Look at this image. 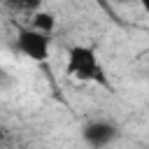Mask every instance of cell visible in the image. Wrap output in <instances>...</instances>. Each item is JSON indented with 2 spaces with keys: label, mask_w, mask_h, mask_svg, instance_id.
<instances>
[{
  "label": "cell",
  "mask_w": 149,
  "mask_h": 149,
  "mask_svg": "<svg viewBox=\"0 0 149 149\" xmlns=\"http://www.w3.org/2000/svg\"><path fill=\"white\" fill-rule=\"evenodd\" d=\"M68 74L81 81H93L100 86H107V74L91 47H70L68 51Z\"/></svg>",
  "instance_id": "6da1fadb"
},
{
  "label": "cell",
  "mask_w": 149,
  "mask_h": 149,
  "mask_svg": "<svg viewBox=\"0 0 149 149\" xmlns=\"http://www.w3.org/2000/svg\"><path fill=\"white\" fill-rule=\"evenodd\" d=\"M16 47L23 56H28L33 61L49 58V37H47V33H40L35 28H21L16 35Z\"/></svg>",
  "instance_id": "7a4b0ae2"
},
{
  "label": "cell",
  "mask_w": 149,
  "mask_h": 149,
  "mask_svg": "<svg viewBox=\"0 0 149 149\" xmlns=\"http://www.w3.org/2000/svg\"><path fill=\"white\" fill-rule=\"evenodd\" d=\"M81 133H84V140H86L91 147H107V144H112V142L116 140V135H119L116 126L109 123V121H91V123L84 126Z\"/></svg>",
  "instance_id": "3957f363"
},
{
  "label": "cell",
  "mask_w": 149,
  "mask_h": 149,
  "mask_svg": "<svg viewBox=\"0 0 149 149\" xmlns=\"http://www.w3.org/2000/svg\"><path fill=\"white\" fill-rule=\"evenodd\" d=\"M30 28H35V30H40V33H51L54 28H56V19L49 14V12H44V9H33V19H30Z\"/></svg>",
  "instance_id": "277c9868"
},
{
  "label": "cell",
  "mask_w": 149,
  "mask_h": 149,
  "mask_svg": "<svg viewBox=\"0 0 149 149\" xmlns=\"http://www.w3.org/2000/svg\"><path fill=\"white\" fill-rule=\"evenodd\" d=\"M0 2H5V5H12V7H19V9H37L40 7V2L42 0H0Z\"/></svg>",
  "instance_id": "5b68a950"
},
{
  "label": "cell",
  "mask_w": 149,
  "mask_h": 149,
  "mask_svg": "<svg viewBox=\"0 0 149 149\" xmlns=\"http://www.w3.org/2000/svg\"><path fill=\"white\" fill-rule=\"evenodd\" d=\"M98 2H102V0H98Z\"/></svg>",
  "instance_id": "8992f818"
},
{
  "label": "cell",
  "mask_w": 149,
  "mask_h": 149,
  "mask_svg": "<svg viewBox=\"0 0 149 149\" xmlns=\"http://www.w3.org/2000/svg\"><path fill=\"white\" fill-rule=\"evenodd\" d=\"M0 74H2V72H0Z\"/></svg>",
  "instance_id": "52a82bcc"
}]
</instances>
